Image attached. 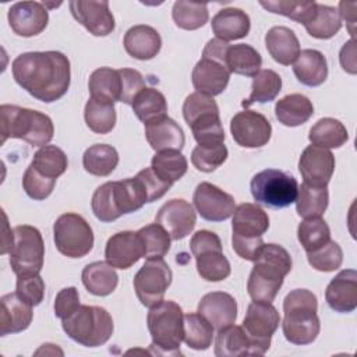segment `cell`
Instances as JSON below:
<instances>
[{"instance_id":"cell-19","label":"cell","mask_w":357,"mask_h":357,"mask_svg":"<svg viewBox=\"0 0 357 357\" xmlns=\"http://www.w3.org/2000/svg\"><path fill=\"white\" fill-rule=\"evenodd\" d=\"M7 18L15 35L31 38L45 31L49 22V13L45 3L18 1L8 8Z\"/></svg>"},{"instance_id":"cell-6","label":"cell","mask_w":357,"mask_h":357,"mask_svg":"<svg viewBox=\"0 0 357 357\" xmlns=\"http://www.w3.org/2000/svg\"><path fill=\"white\" fill-rule=\"evenodd\" d=\"M146 324L152 337L151 349H156V354H180V344L184 337V314L177 303L162 300L151 307Z\"/></svg>"},{"instance_id":"cell-10","label":"cell","mask_w":357,"mask_h":357,"mask_svg":"<svg viewBox=\"0 0 357 357\" xmlns=\"http://www.w3.org/2000/svg\"><path fill=\"white\" fill-rule=\"evenodd\" d=\"M250 188L258 204L269 208H286L296 202L298 183L290 173L265 169L252 177Z\"/></svg>"},{"instance_id":"cell-7","label":"cell","mask_w":357,"mask_h":357,"mask_svg":"<svg viewBox=\"0 0 357 357\" xmlns=\"http://www.w3.org/2000/svg\"><path fill=\"white\" fill-rule=\"evenodd\" d=\"M183 117L201 146H216L225 141L219 107L212 96L192 92L183 103Z\"/></svg>"},{"instance_id":"cell-23","label":"cell","mask_w":357,"mask_h":357,"mask_svg":"<svg viewBox=\"0 0 357 357\" xmlns=\"http://www.w3.org/2000/svg\"><path fill=\"white\" fill-rule=\"evenodd\" d=\"M197 312L202 315L216 331L230 326L237 318V301L225 291H211L201 297Z\"/></svg>"},{"instance_id":"cell-53","label":"cell","mask_w":357,"mask_h":357,"mask_svg":"<svg viewBox=\"0 0 357 357\" xmlns=\"http://www.w3.org/2000/svg\"><path fill=\"white\" fill-rule=\"evenodd\" d=\"M56 185V180L47 178L35 170L31 165L22 176V188L26 195L35 201H43L47 198Z\"/></svg>"},{"instance_id":"cell-24","label":"cell","mask_w":357,"mask_h":357,"mask_svg":"<svg viewBox=\"0 0 357 357\" xmlns=\"http://www.w3.org/2000/svg\"><path fill=\"white\" fill-rule=\"evenodd\" d=\"M328 305L340 314L353 312L357 308V272L354 269L340 271L325 290Z\"/></svg>"},{"instance_id":"cell-11","label":"cell","mask_w":357,"mask_h":357,"mask_svg":"<svg viewBox=\"0 0 357 357\" xmlns=\"http://www.w3.org/2000/svg\"><path fill=\"white\" fill-rule=\"evenodd\" d=\"M13 245L8 251L10 265L17 276L35 275L43 268L45 243L40 231L29 225L13 229Z\"/></svg>"},{"instance_id":"cell-28","label":"cell","mask_w":357,"mask_h":357,"mask_svg":"<svg viewBox=\"0 0 357 357\" xmlns=\"http://www.w3.org/2000/svg\"><path fill=\"white\" fill-rule=\"evenodd\" d=\"M123 45L131 57L137 60H151L159 53L162 39L155 28L139 24L126 32Z\"/></svg>"},{"instance_id":"cell-39","label":"cell","mask_w":357,"mask_h":357,"mask_svg":"<svg viewBox=\"0 0 357 357\" xmlns=\"http://www.w3.org/2000/svg\"><path fill=\"white\" fill-rule=\"evenodd\" d=\"M226 66L231 73L245 75V77H254L262 66V57L250 45L238 43V45H230L226 54Z\"/></svg>"},{"instance_id":"cell-31","label":"cell","mask_w":357,"mask_h":357,"mask_svg":"<svg viewBox=\"0 0 357 357\" xmlns=\"http://www.w3.org/2000/svg\"><path fill=\"white\" fill-rule=\"evenodd\" d=\"M296 78L307 86H319L328 78V63L325 56L315 49H304L293 64Z\"/></svg>"},{"instance_id":"cell-35","label":"cell","mask_w":357,"mask_h":357,"mask_svg":"<svg viewBox=\"0 0 357 357\" xmlns=\"http://www.w3.org/2000/svg\"><path fill=\"white\" fill-rule=\"evenodd\" d=\"M308 139L312 145L332 149L340 148L349 139V132L343 123L332 117L319 119L311 128L308 134Z\"/></svg>"},{"instance_id":"cell-12","label":"cell","mask_w":357,"mask_h":357,"mask_svg":"<svg viewBox=\"0 0 357 357\" xmlns=\"http://www.w3.org/2000/svg\"><path fill=\"white\" fill-rule=\"evenodd\" d=\"M197 271L206 282H220L230 275V262L222 251L219 236L211 230H198L190 240Z\"/></svg>"},{"instance_id":"cell-9","label":"cell","mask_w":357,"mask_h":357,"mask_svg":"<svg viewBox=\"0 0 357 357\" xmlns=\"http://www.w3.org/2000/svg\"><path fill=\"white\" fill-rule=\"evenodd\" d=\"M229 43L220 39H211L206 42L201 60L192 68L191 79L197 92L216 96L220 95L230 79V71L226 66Z\"/></svg>"},{"instance_id":"cell-38","label":"cell","mask_w":357,"mask_h":357,"mask_svg":"<svg viewBox=\"0 0 357 357\" xmlns=\"http://www.w3.org/2000/svg\"><path fill=\"white\" fill-rule=\"evenodd\" d=\"M282 91V78L280 75L269 68L259 70L252 77V85H251V93L247 99L241 102V106L244 109L250 107L254 103H266L272 102L279 92Z\"/></svg>"},{"instance_id":"cell-57","label":"cell","mask_w":357,"mask_h":357,"mask_svg":"<svg viewBox=\"0 0 357 357\" xmlns=\"http://www.w3.org/2000/svg\"><path fill=\"white\" fill-rule=\"evenodd\" d=\"M79 305V294L77 287H64L54 298V315L63 321L68 318Z\"/></svg>"},{"instance_id":"cell-54","label":"cell","mask_w":357,"mask_h":357,"mask_svg":"<svg viewBox=\"0 0 357 357\" xmlns=\"http://www.w3.org/2000/svg\"><path fill=\"white\" fill-rule=\"evenodd\" d=\"M15 293L29 305H39L45 297V282L39 273L17 276Z\"/></svg>"},{"instance_id":"cell-2","label":"cell","mask_w":357,"mask_h":357,"mask_svg":"<svg viewBox=\"0 0 357 357\" xmlns=\"http://www.w3.org/2000/svg\"><path fill=\"white\" fill-rule=\"evenodd\" d=\"M291 257L279 244H264L247 280V291L254 301L272 303L284 276L291 271Z\"/></svg>"},{"instance_id":"cell-8","label":"cell","mask_w":357,"mask_h":357,"mask_svg":"<svg viewBox=\"0 0 357 357\" xmlns=\"http://www.w3.org/2000/svg\"><path fill=\"white\" fill-rule=\"evenodd\" d=\"M61 326L70 339L85 347L105 344L114 329L112 315L98 305H79L61 321Z\"/></svg>"},{"instance_id":"cell-16","label":"cell","mask_w":357,"mask_h":357,"mask_svg":"<svg viewBox=\"0 0 357 357\" xmlns=\"http://www.w3.org/2000/svg\"><path fill=\"white\" fill-rule=\"evenodd\" d=\"M230 132L240 146L261 148L271 139L272 126L264 114L245 109L230 120Z\"/></svg>"},{"instance_id":"cell-60","label":"cell","mask_w":357,"mask_h":357,"mask_svg":"<svg viewBox=\"0 0 357 357\" xmlns=\"http://www.w3.org/2000/svg\"><path fill=\"white\" fill-rule=\"evenodd\" d=\"M339 15L342 20H344L346 22L351 24V28L354 25L356 21V3H346V1H340L339 3Z\"/></svg>"},{"instance_id":"cell-21","label":"cell","mask_w":357,"mask_h":357,"mask_svg":"<svg viewBox=\"0 0 357 357\" xmlns=\"http://www.w3.org/2000/svg\"><path fill=\"white\" fill-rule=\"evenodd\" d=\"M145 250L137 231L124 230L109 237L105 247V258L109 265L117 269H128L141 258Z\"/></svg>"},{"instance_id":"cell-44","label":"cell","mask_w":357,"mask_h":357,"mask_svg":"<svg viewBox=\"0 0 357 357\" xmlns=\"http://www.w3.org/2000/svg\"><path fill=\"white\" fill-rule=\"evenodd\" d=\"M31 166L45 177L57 180V177L67 170L68 159L64 151L59 146L45 145L35 152Z\"/></svg>"},{"instance_id":"cell-48","label":"cell","mask_w":357,"mask_h":357,"mask_svg":"<svg viewBox=\"0 0 357 357\" xmlns=\"http://www.w3.org/2000/svg\"><path fill=\"white\" fill-rule=\"evenodd\" d=\"M297 238L305 252H311L331 240V229L321 216L305 218L297 227Z\"/></svg>"},{"instance_id":"cell-30","label":"cell","mask_w":357,"mask_h":357,"mask_svg":"<svg viewBox=\"0 0 357 357\" xmlns=\"http://www.w3.org/2000/svg\"><path fill=\"white\" fill-rule=\"evenodd\" d=\"M265 46L271 57L283 66H290L300 54V42L287 26H273L265 35Z\"/></svg>"},{"instance_id":"cell-13","label":"cell","mask_w":357,"mask_h":357,"mask_svg":"<svg viewBox=\"0 0 357 357\" xmlns=\"http://www.w3.org/2000/svg\"><path fill=\"white\" fill-rule=\"evenodd\" d=\"M54 245L68 258H82L93 247V231L89 223L78 213L60 215L53 225Z\"/></svg>"},{"instance_id":"cell-58","label":"cell","mask_w":357,"mask_h":357,"mask_svg":"<svg viewBox=\"0 0 357 357\" xmlns=\"http://www.w3.org/2000/svg\"><path fill=\"white\" fill-rule=\"evenodd\" d=\"M264 240L262 237H257V238H244V237H237V236H231V247L234 250V252L247 261H255L264 247Z\"/></svg>"},{"instance_id":"cell-59","label":"cell","mask_w":357,"mask_h":357,"mask_svg":"<svg viewBox=\"0 0 357 357\" xmlns=\"http://www.w3.org/2000/svg\"><path fill=\"white\" fill-rule=\"evenodd\" d=\"M339 60L342 68L349 74L357 73V61H356V42L354 39H350L343 45L339 53Z\"/></svg>"},{"instance_id":"cell-14","label":"cell","mask_w":357,"mask_h":357,"mask_svg":"<svg viewBox=\"0 0 357 357\" xmlns=\"http://www.w3.org/2000/svg\"><path fill=\"white\" fill-rule=\"evenodd\" d=\"M279 324L280 315L272 303L252 301L248 305L241 326L250 339L251 356H262L269 350Z\"/></svg>"},{"instance_id":"cell-51","label":"cell","mask_w":357,"mask_h":357,"mask_svg":"<svg viewBox=\"0 0 357 357\" xmlns=\"http://www.w3.org/2000/svg\"><path fill=\"white\" fill-rule=\"evenodd\" d=\"M307 259L314 269L321 272H332L340 268L343 262V251L336 241L329 240L321 248L307 252Z\"/></svg>"},{"instance_id":"cell-37","label":"cell","mask_w":357,"mask_h":357,"mask_svg":"<svg viewBox=\"0 0 357 357\" xmlns=\"http://www.w3.org/2000/svg\"><path fill=\"white\" fill-rule=\"evenodd\" d=\"M244 354L251 356V343L243 326H236L233 324L218 331L215 339V356L237 357Z\"/></svg>"},{"instance_id":"cell-34","label":"cell","mask_w":357,"mask_h":357,"mask_svg":"<svg viewBox=\"0 0 357 357\" xmlns=\"http://www.w3.org/2000/svg\"><path fill=\"white\" fill-rule=\"evenodd\" d=\"M88 89L92 98L107 102H120L121 96V75L119 70L110 67L96 68L88 81Z\"/></svg>"},{"instance_id":"cell-15","label":"cell","mask_w":357,"mask_h":357,"mask_svg":"<svg viewBox=\"0 0 357 357\" xmlns=\"http://www.w3.org/2000/svg\"><path fill=\"white\" fill-rule=\"evenodd\" d=\"M172 269L163 258L146 259L132 280L135 294L141 304L151 308L160 303L172 283Z\"/></svg>"},{"instance_id":"cell-22","label":"cell","mask_w":357,"mask_h":357,"mask_svg":"<svg viewBox=\"0 0 357 357\" xmlns=\"http://www.w3.org/2000/svg\"><path fill=\"white\" fill-rule=\"evenodd\" d=\"M298 170L304 183L326 187L335 170V156L326 148L308 145L298 159Z\"/></svg>"},{"instance_id":"cell-32","label":"cell","mask_w":357,"mask_h":357,"mask_svg":"<svg viewBox=\"0 0 357 357\" xmlns=\"http://www.w3.org/2000/svg\"><path fill=\"white\" fill-rule=\"evenodd\" d=\"M314 114L312 102L301 93H290L275 105V116L286 127H297L307 123Z\"/></svg>"},{"instance_id":"cell-26","label":"cell","mask_w":357,"mask_h":357,"mask_svg":"<svg viewBox=\"0 0 357 357\" xmlns=\"http://www.w3.org/2000/svg\"><path fill=\"white\" fill-rule=\"evenodd\" d=\"M145 138L156 152L167 149L181 151L185 142L183 128L169 116L159 117L145 124Z\"/></svg>"},{"instance_id":"cell-40","label":"cell","mask_w":357,"mask_h":357,"mask_svg":"<svg viewBox=\"0 0 357 357\" xmlns=\"http://www.w3.org/2000/svg\"><path fill=\"white\" fill-rule=\"evenodd\" d=\"M329 192L326 187H314L307 183L298 185L296 211L301 218H319L328 208Z\"/></svg>"},{"instance_id":"cell-25","label":"cell","mask_w":357,"mask_h":357,"mask_svg":"<svg viewBox=\"0 0 357 357\" xmlns=\"http://www.w3.org/2000/svg\"><path fill=\"white\" fill-rule=\"evenodd\" d=\"M0 301V336L22 332L31 325L33 318L32 305L20 298L15 291L1 296Z\"/></svg>"},{"instance_id":"cell-3","label":"cell","mask_w":357,"mask_h":357,"mask_svg":"<svg viewBox=\"0 0 357 357\" xmlns=\"http://www.w3.org/2000/svg\"><path fill=\"white\" fill-rule=\"evenodd\" d=\"M146 202V192L135 176L99 185L92 195L91 208L96 219L109 223L126 213L141 209Z\"/></svg>"},{"instance_id":"cell-52","label":"cell","mask_w":357,"mask_h":357,"mask_svg":"<svg viewBox=\"0 0 357 357\" xmlns=\"http://www.w3.org/2000/svg\"><path fill=\"white\" fill-rule=\"evenodd\" d=\"M227 155L229 152L225 144L216 146L197 145L191 152V163L197 170L211 173L226 162Z\"/></svg>"},{"instance_id":"cell-17","label":"cell","mask_w":357,"mask_h":357,"mask_svg":"<svg viewBox=\"0 0 357 357\" xmlns=\"http://www.w3.org/2000/svg\"><path fill=\"white\" fill-rule=\"evenodd\" d=\"M192 201L201 218L209 222H223L236 209L234 198L208 181H202L195 187Z\"/></svg>"},{"instance_id":"cell-18","label":"cell","mask_w":357,"mask_h":357,"mask_svg":"<svg viewBox=\"0 0 357 357\" xmlns=\"http://www.w3.org/2000/svg\"><path fill=\"white\" fill-rule=\"evenodd\" d=\"M73 17L93 36H107L114 31V17L106 0H73L68 3Z\"/></svg>"},{"instance_id":"cell-45","label":"cell","mask_w":357,"mask_h":357,"mask_svg":"<svg viewBox=\"0 0 357 357\" xmlns=\"http://www.w3.org/2000/svg\"><path fill=\"white\" fill-rule=\"evenodd\" d=\"M213 326L198 312L184 315V337L183 340L190 349L206 350L212 346Z\"/></svg>"},{"instance_id":"cell-27","label":"cell","mask_w":357,"mask_h":357,"mask_svg":"<svg viewBox=\"0 0 357 357\" xmlns=\"http://www.w3.org/2000/svg\"><path fill=\"white\" fill-rule=\"evenodd\" d=\"M268 227L269 216L261 206L250 202H244L236 206L231 220L233 236L244 238H257L262 237Z\"/></svg>"},{"instance_id":"cell-50","label":"cell","mask_w":357,"mask_h":357,"mask_svg":"<svg viewBox=\"0 0 357 357\" xmlns=\"http://www.w3.org/2000/svg\"><path fill=\"white\" fill-rule=\"evenodd\" d=\"M137 233L139 234L144 244V250H145L144 258L146 259L163 258L170 250L172 237L159 223L155 222V223L146 225L141 227Z\"/></svg>"},{"instance_id":"cell-47","label":"cell","mask_w":357,"mask_h":357,"mask_svg":"<svg viewBox=\"0 0 357 357\" xmlns=\"http://www.w3.org/2000/svg\"><path fill=\"white\" fill-rule=\"evenodd\" d=\"M172 17L178 28L185 31H194L204 26L208 22V6L206 3L178 0L173 4Z\"/></svg>"},{"instance_id":"cell-36","label":"cell","mask_w":357,"mask_h":357,"mask_svg":"<svg viewBox=\"0 0 357 357\" xmlns=\"http://www.w3.org/2000/svg\"><path fill=\"white\" fill-rule=\"evenodd\" d=\"M84 169L98 177L109 176L119 165V153L114 146L107 144L91 145L82 155Z\"/></svg>"},{"instance_id":"cell-41","label":"cell","mask_w":357,"mask_h":357,"mask_svg":"<svg viewBox=\"0 0 357 357\" xmlns=\"http://www.w3.org/2000/svg\"><path fill=\"white\" fill-rule=\"evenodd\" d=\"M113 105L114 103L112 102L92 96L88 99L84 110V119L91 131L96 134H107L114 128L117 116Z\"/></svg>"},{"instance_id":"cell-1","label":"cell","mask_w":357,"mask_h":357,"mask_svg":"<svg viewBox=\"0 0 357 357\" xmlns=\"http://www.w3.org/2000/svg\"><path fill=\"white\" fill-rule=\"evenodd\" d=\"M11 70L15 82L45 103L59 100L70 88V60L61 52L22 53L14 59Z\"/></svg>"},{"instance_id":"cell-29","label":"cell","mask_w":357,"mask_h":357,"mask_svg":"<svg viewBox=\"0 0 357 357\" xmlns=\"http://www.w3.org/2000/svg\"><path fill=\"white\" fill-rule=\"evenodd\" d=\"M211 25L215 36L225 42L245 38L251 28L248 14L236 7H227L218 11L212 18Z\"/></svg>"},{"instance_id":"cell-43","label":"cell","mask_w":357,"mask_h":357,"mask_svg":"<svg viewBox=\"0 0 357 357\" xmlns=\"http://www.w3.org/2000/svg\"><path fill=\"white\" fill-rule=\"evenodd\" d=\"M152 170L166 183L174 184L187 173V159L180 151L167 149L156 152L151 160Z\"/></svg>"},{"instance_id":"cell-20","label":"cell","mask_w":357,"mask_h":357,"mask_svg":"<svg viewBox=\"0 0 357 357\" xmlns=\"http://www.w3.org/2000/svg\"><path fill=\"white\" fill-rule=\"evenodd\" d=\"M155 220L170 234L172 240H183L194 230L197 215L190 202L173 198L160 206Z\"/></svg>"},{"instance_id":"cell-33","label":"cell","mask_w":357,"mask_h":357,"mask_svg":"<svg viewBox=\"0 0 357 357\" xmlns=\"http://www.w3.org/2000/svg\"><path fill=\"white\" fill-rule=\"evenodd\" d=\"M85 289L99 297L109 296L113 293L119 283V276L112 265L103 261H96L88 264L81 275Z\"/></svg>"},{"instance_id":"cell-46","label":"cell","mask_w":357,"mask_h":357,"mask_svg":"<svg viewBox=\"0 0 357 357\" xmlns=\"http://www.w3.org/2000/svg\"><path fill=\"white\" fill-rule=\"evenodd\" d=\"M304 28L312 38L331 39L340 31L342 18L335 7L318 3L315 15Z\"/></svg>"},{"instance_id":"cell-42","label":"cell","mask_w":357,"mask_h":357,"mask_svg":"<svg viewBox=\"0 0 357 357\" xmlns=\"http://www.w3.org/2000/svg\"><path fill=\"white\" fill-rule=\"evenodd\" d=\"M135 116L144 123L148 124L159 117L167 116V102L165 95L155 89L145 86L131 103Z\"/></svg>"},{"instance_id":"cell-55","label":"cell","mask_w":357,"mask_h":357,"mask_svg":"<svg viewBox=\"0 0 357 357\" xmlns=\"http://www.w3.org/2000/svg\"><path fill=\"white\" fill-rule=\"evenodd\" d=\"M121 75V96L120 102L131 105L135 96L145 88V79L142 74L134 68H120Z\"/></svg>"},{"instance_id":"cell-49","label":"cell","mask_w":357,"mask_h":357,"mask_svg":"<svg viewBox=\"0 0 357 357\" xmlns=\"http://www.w3.org/2000/svg\"><path fill=\"white\" fill-rule=\"evenodd\" d=\"M268 11L284 15L298 24H308L317 11V1H289V0H268L259 1Z\"/></svg>"},{"instance_id":"cell-4","label":"cell","mask_w":357,"mask_h":357,"mask_svg":"<svg viewBox=\"0 0 357 357\" xmlns=\"http://www.w3.org/2000/svg\"><path fill=\"white\" fill-rule=\"evenodd\" d=\"M317 296L307 289H294L283 300V335L287 342L304 346L312 343L319 335Z\"/></svg>"},{"instance_id":"cell-5","label":"cell","mask_w":357,"mask_h":357,"mask_svg":"<svg viewBox=\"0 0 357 357\" xmlns=\"http://www.w3.org/2000/svg\"><path fill=\"white\" fill-rule=\"evenodd\" d=\"M0 116L1 144L7 138H20L32 146H45L53 138V121L42 112L15 105H1Z\"/></svg>"},{"instance_id":"cell-56","label":"cell","mask_w":357,"mask_h":357,"mask_svg":"<svg viewBox=\"0 0 357 357\" xmlns=\"http://www.w3.org/2000/svg\"><path fill=\"white\" fill-rule=\"evenodd\" d=\"M137 177L142 183V187L146 192L148 202H153L159 198H162L172 187V184L163 181L153 170L152 167H145L141 172L137 173Z\"/></svg>"}]
</instances>
